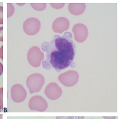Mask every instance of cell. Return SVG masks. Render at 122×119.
Returning a JSON list of instances; mask_svg holds the SVG:
<instances>
[{
  "label": "cell",
  "instance_id": "1",
  "mask_svg": "<svg viewBox=\"0 0 122 119\" xmlns=\"http://www.w3.org/2000/svg\"><path fill=\"white\" fill-rule=\"evenodd\" d=\"M42 48L47 53L46 62L57 71L68 68L74 61L76 46L70 32L55 36L51 41L43 43Z\"/></svg>",
  "mask_w": 122,
  "mask_h": 119
},
{
  "label": "cell",
  "instance_id": "2",
  "mask_svg": "<svg viewBox=\"0 0 122 119\" xmlns=\"http://www.w3.org/2000/svg\"><path fill=\"white\" fill-rule=\"evenodd\" d=\"M45 82V78L41 74L34 73L30 75L26 80L27 86L30 93L32 94L40 92Z\"/></svg>",
  "mask_w": 122,
  "mask_h": 119
},
{
  "label": "cell",
  "instance_id": "3",
  "mask_svg": "<svg viewBox=\"0 0 122 119\" xmlns=\"http://www.w3.org/2000/svg\"><path fill=\"white\" fill-rule=\"evenodd\" d=\"M27 57L29 64L33 67H37L40 66L44 55L39 47L34 46L28 51Z\"/></svg>",
  "mask_w": 122,
  "mask_h": 119
},
{
  "label": "cell",
  "instance_id": "4",
  "mask_svg": "<svg viewBox=\"0 0 122 119\" xmlns=\"http://www.w3.org/2000/svg\"><path fill=\"white\" fill-rule=\"evenodd\" d=\"M28 107L31 110L43 112L47 109L48 104L42 96L37 95L33 96L29 100Z\"/></svg>",
  "mask_w": 122,
  "mask_h": 119
},
{
  "label": "cell",
  "instance_id": "5",
  "mask_svg": "<svg viewBox=\"0 0 122 119\" xmlns=\"http://www.w3.org/2000/svg\"><path fill=\"white\" fill-rule=\"evenodd\" d=\"M41 27L40 21L35 18L26 19L23 24V30L25 33L29 35H34L39 31Z\"/></svg>",
  "mask_w": 122,
  "mask_h": 119
},
{
  "label": "cell",
  "instance_id": "6",
  "mask_svg": "<svg viewBox=\"0 0 122 119\" xmlns=\"http://www.w3.org/2000/svg\"><path fill=\"white\" fill-rule=\"evenodd\" d=\"M27 93L24 87L20 84H17L13 86L11 89V97L16 103H21L26 98Z\"/></svg>",
  "mask_w": 122,
  "mask_h": 119
},
{
  "label": "cell",
  "instance_id": "7",
  "mask_svg": "<svg viewBox=\"0 0 122 119\" xmlns=\"http://www.w3.org/2000/svg\"><path fill=\"white\" fill-rule=\"evenodd\" d=\"M45 93L48 98L51 100H55L61 97L62 90L58 84L52 83L49 84L46 87Z\"/></svg>",
  "mask_w": 122,
  "mask_h": 119
},
{
  "label": "cell",
  "instance_id": "8",
  "mask_svg": "<svg viewBox=\"0 0 122 119\" xmlns=\"http://www.w3.org/2000/svg\"><path fill=\"white\" fill-rule=\"evenodd\" d=\"M65 20L63 18H59L56 19L53 24V29L56 32L61 33L64 30Z\"/></svg>",
  "mask_w": 122,
  "mask_h": 119
},
{
  "label": "cell",
  "instance_id": "9",
  "mask_svg": "<svg viewBox=\"0 0 122 119\" xmlns=\"http://www.w3.org/2000/svg\"><path fill=\"white\" fill-rule=\"evenodd\" d=\"M31 6L36 10L41 11L43 10L45 8L46 4H30Z\"/></svg>",
  "mask_w": 122,
  "mask_h": 119
},
{
  "label": "cell",
  "instance_id": "10",
  "mask_svg": "<svg viewBox=\"0 0 122 119\" xmlns=\"http://www.w3.org/2000/svg\"><path fill=\"white\" fill-rule=\"evenodd\" d=\"M3 7L0 6V24H3Z\"/></svg>",
  "mask_w": 122,
  "mask_h": 119
},
{
  "label": "cell",
  "instance_id": "11",
  "mask_svg": "<svg viewBox=\"0 0 122 119\" xmlns=\"http://www.w3.org/2000/svg\"><path fill=\"white\" fill-rule=\"evenodd\" d=\"M3 27L0 28V41H3Z\"/></svg>",
  "mask_w": 122,
  "mask_h": 119
},
{
  "label": "cell",
  "instance_id": "12",
  "mask_svg": "<svg viewBox=\"0 0 122 119\" xmlns=\"http://www.w3.org/2000/svg\"><path fill=\"white\" fill-rule=\"evenodd\" d=\"M68 119H83L84 117H68Z\"/></svg>",
  "mask_w": 122,
  "mask_h": 119
},
{
  "label": "cell",
  "instance_id": "13",
  "mask_svg": "<svg viewBox=\"0 0 122 119\" xmlns=\"http://www.w3.org/2000/svg\"><path fill=\"white\" fill-rule=\"evenodd\" d=\"M3 65L0 63V75L3 72Z\"/></svg>",
  "mask_w": 122,
  "mask_h": 119
},
{
  "label": "cell",
  "instance_id": "14",
  "mask_svg": "<svg viewBox=\"0 0 122 119\" xmlns=\"http://www.w3.org/2000/svg\"><path fill=\"white\" fill-rule=\"evenodd\" d=\"M56 119H68V117H56Z\"/></svg>",
  "mask_w": 122,
  "mask_h": 119
},
{
  "label": "cell",
  "instance_id": "15",
  "mask_svg": "<svg viewBox=\"0 0 122 119\" xmlns=\"http://www.w3.org/2000/svg\"><path fill=\"white\" fill-rule=\"evenodd\" d=\"M106 119H114L116 117H104Z\"/></svg>",
  "mask_w": 122,
  "mask_h": 119
},
{
  "label": "cell",
  "instance_id": "16",
  "mask_svg": "<svg viewBox=\"0 0 122 119\" xmlns=\"http://www.w3.org/2000/svg\"><path fill=\"white\" fill-rule=\"evenodd\" d=\"M17 5H19L20 6H23V5H25V4L24 3H19L17 4Z\"/></svg>",
  "mask_w": 122,
  "mask_h": 119
},
{
  "label": "cell",
  "instance_id": "17",
  "mask_svg": "<svg viewBox=\"0 0 122 119\" xmlns=\"http://www.w3.org/2000/svg\"></svg>",
  "mask_w": 122,
  "mask_h": 119
}]
</instances>
